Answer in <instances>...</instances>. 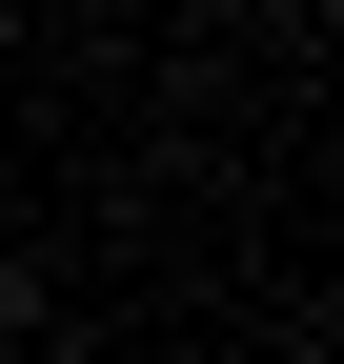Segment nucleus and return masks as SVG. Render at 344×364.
Instances as JSON below:
<instances>
[{
  "label": "nucleus",
  "instance_id": "obj_1",
  "mask_svg": "<svg viewBox=\"0 0 344 364\" xmlns=\"http://www.w3.org/2000/svg\"><path fill=\"white\" fill-rule=\"evenodd\" d=\"M0 344H21V263H0Z\"/></svg>",
  "mask_w": 344,
  "mask_h": 364
}]
</instances>
